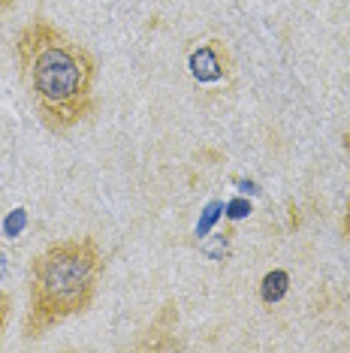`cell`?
<instances>
[{"label":"cell","instance_id":"1","mask_svg":"<svg viewBox=\"0 0 350 353\" xmlns=\"http://www.w3.org/2000/svg\"><path fill=\"white\" fill-rule=\"evenodd\" d=\"M21 76L34 97L39 121L52 133H67L94 115L97 61L49 19H34L15 37Z\"/></svg>","mask_w":350,"mask_h":353},{"label":"cell","instance_id":"2","mask_svg":"<svg viewBox=\"0 0 350 353\" xmlns=\"http://www.w3.org/2000/svg\"><path fill=\"white\" fill-rule=\"evenodd\" d=\"M106 256L94 236L61 239L43 248L28 269V317L25 339H43L49 329L85 314L97 296Z\"/></svg>","mask_w":350,"mask_h":353},{"label":"cell","instance_id":"3","mask_svg":"<svg viewBox=\"0 0 350 353\" xmlns=\"http://www.w3.org/2000/svg\"><path fill=\"white\" fill-rule=\"evenodd\" d=\"M187 70L194 82L200 85H218L229 76V52L220 39H205L187 54Z\"/></svg>","mask_w":350,"mask_h":353},{"label":"cell","instance_id":"4","mask_svg":"<svg viewBox=\"0 0 350 353\" xmlns=\"http://www.w3.org/2000/svg\"><path fill=\"white\" fill-rule=\"evenodd\" d=\"M175 326H178V311H175V302L166 299L163 308L154 314L151 326L145 329V339L136 341V350H172L178 347L175 341Z\"/></svg>","mask_w":350,"mask_h":353},{"label":"cell","instance_id":"5","mask_svg":"<svg viewBox=\"0 0 350 353\" xmlns=\"http://www.w3.org/2000/svg\"><path fill=\"white\" fill-rule=\"evenodd\" d=\"M287 290H290V275L284 269H272V272H266L262 281H260V302L275 305L287 296Z\"/></svg>","mask_w":350,"mask_h":353},{"label":"cell","instance_id":"6","mask_svg":"<svg viewBox=\"0 0 350 353\" xmlns=\"http://www.w3.org/2000/svg\"><path fill=\"white\" fill-rule=\"evenodd\" d=\"M25 227H28V212H25V208H12V212L3 218V232H6L10 239L21 236V232H25Z\"/></svg>","mask_w":350,"mask_h":353},{"label":"cell","instance_id":"7","mask_svg":"<svg viewBox=\"0 0 350 353\" xmlns=\"http://www.w3.org/2000/svg\"><path fill=\"white\" fill-rule=\"evenodd\" d=\"M220 208H224L220 203H209V205H205V214H203V221L196 223V236H205V232H209V230L214 227V221L220 218Z\"/></svg>","mask_w":350,"mask_h":353},{"label":"cell","instance_id":"8","mask_svg":"<svg viewBox=\"0 0 350 353\" xmlns=\"http://www.w3.org/2000/svg\"><path fill=\"white\" fill-rule=\"evenodd\" d=\"M341 145H344L347 157H350V130L341 133ZM341 232H344V236H350V194H347V205H344V218H341Z\"/></svg>","mask_w":350,"mask_h":353},{"label":"cell","instance_id":"9","mask_svg":"<svg viewBox=\"0 0 350 353\" xmlns=\"http://www.w3.org/2000/svg\"><path fill=\"white\" fill-rule=\"evenodd\" d=\"M10 311H12V296L0 290V335L6 329V320H10Z\"/></svg>","mask_w":350,"mask_h":353},{"label":"cell","instance_id":"10","mask_svg":"<svg viewBox=\"0 0 350 353\" xmlns=\"http://www.w3.org/2000/svg\"><path fill=\"white\" fill-rule=\"evenodd\" d=\"M227 208H229L227 214H229L233 221H236V218H245V214H251V203H245V199H233V203H229Z\"/></svg>","mask_w":350,"mask_h":353},{"label":"cell","instance_id":"11","mask_svg":"<svg viewBox=\"0 0 350 353\" xmlns=\"http://www.w3.org/2000/svg\"><path fill=\"white\" fill-rule=\"evenodd\" d=\"M15 3H19V0H0V19H3V15H6V12H10V10H12V6H15Z\"/></svg>","mask_w":350,"mask_h":353}]
</instances>
